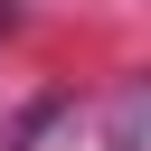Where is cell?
<instances>
[{
    "label": "cell",
    "instance_id": "obj_1",
    "mask_svg": "<svg viewBox=\"0 0 151 151\" xmlns=\"http://www.w3.org/2000/svg\"><path fill=\"white\" fill-rule=\"evenodd\" d=\"M57 113H66V94H38V104H28V113H19L9 132H0V151H28V142H38L47 123H57Z\"/></svg>",
    "mask_w": 151,
    "mask_h": 151
},
{
    "label": "cell",
    "instance_id": "obj_2",
    "mask_svg": "<svg viewBox=\"0 0 151 151\" xmlns=\"http://www.w3.org/2000/svg\"><path fill=\"white\" fill-rule=\"evenodd\" d=\"M113 151H142V85L113 104Z\"/></svg>",
    "mask_w": 151,
    "mask_h": 151
}]
</instances>
